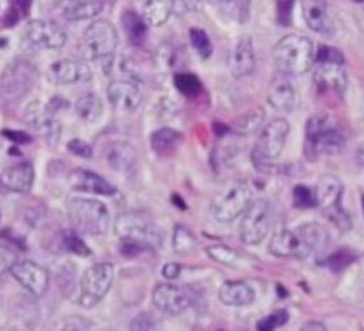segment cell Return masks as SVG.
Segmentation results:
<instances>
[{"instance_id":"1","label":"cell","mask_w":364,"mask_h":331,"mask_svg":"<svg viewBox=\"0 0 364 331\" xmlns=\"http://www.w3.org/2000/svg\"><path fill=\"white\" fill-rule=\"evenodd\" d=\"M115 234L121 239V252L127 258H137L162 245V233L152 219L139 211L121 214L115 224Z\"/></svg>"},{"instance_id":"2","label":"cell","mask_w":364,"mask_h":331,"mask_svg":"<svg viewBox=\"0 0 364 331\" xmlns=\"http://www.w3.org/2000/svg\"><path fill=\"white\" fill-rule=\"evenodd\" d=\"M346 147V136L340 125L328 115H315L306 126L307 156L337 155Z\"/></svg>"},{"instance_id":"3","label":"cell","mask_w":364,"mask_h":331,"mask_svg":"<svg viewBox=\"0 0 364 331\" xmlns=\"http://www.w3.org/2000/svg\"><path fill=\"white\" fill-rule=\"evenodd\" d=\"M274 60L282 73L288 75L306 74L315 62L312 41L299 35L282 37L274 47Z\"/></svg>"},{"instance_id":"4","label":"cell","mask_w":364,"mask_h":331,"mask_svg":"<svg viewBox=\"0 0 364 331\" xmlns=\"http://www.w3.org/2000/svg\"><path fill=\"white\" fill-rule=\"evenodd\" d=\"M68 217L77 233L103 236L109 230V210L99 200L74 197L68 202Z\"/></svg>"},{"instance_id":"5","label":"cell","mask_w":364,"mask_h":331,"mask_svg":"<svg viewBox=\"0 0 364 331\" xmlns=\"http://www.w3.org/2000/svg\"><path fill=\"white\" fill-rule=\"evenodd\" d=\"M118 45L115 26L106 19L92 22L77 45L78 56L84 62H93L112 55Z\"/></svg>"},{"instance_id":"6","label":"cell","mask_w":364,"mask_h":331,"mask_svg":"<svg viewBox=\"0 0 364 331\" xmlns=\"http://www.w3.org/2000/svg\"><path fill=\"white\" fill-rule=\"evenodd\" d=\"M251 197L252 193L247 183L238 180L229 181L214 196L210 205L211 215L219 223H232L244 214L252 202Z\"/></svg>"},{"instance_id":"7","label":"cell","mask_w":364,"mask_h":331,"mask_svg":"<svg viewBox=\"0 0 364 331\" xmlns=\"http://www.w3.org/2000/svg\"><path fill=\"white\" fill-rule=\"evenodd\" d=\"M289 130L291 125L287 119L277 118L260 133L252 151L254 165L259 170L266 171L272 166V162L281 155L282 149L285 147Z\"/></svg>"},{"instance_id":"8","label":"cell","mask_w":364,"mask_h":331,"mask_svg":"<svg viewBox=\"0 0 364 331\" xmlns=\"http://www.w3.org/2000/svg\"><path fill=\"white\" fill-rule=\"evenodd\" d=\"M114 282V266L107 261L91 266L81 278L80 304L84 308H93L109 292Z\"/></svg>"},{"instance_id":"9","label":"cell","mask_w":364,"mask_h":331,"mask_svg":"<svg viewBox=\"0 0 364 331\" xmlns=\"http://www.w3.org/2000/svg\"><path fill=\"white\" fill-rule=\"evenodd\" d=\"M270 204L263 199L250 202L242 214L240 224V236L248 245L260 244L270 230Z\"/></svg>"},{"instance_id":"10","label":"cell","mask_w":364,"mask_h":331,"mask_svg":"<svg viewBox=\"0 0 364 331\" xmlns=\"http://www.w3.org/2000/svg\"><path fill=\"white\" fill-rule=\"evenodd\" d=\"M152 303L162 313L176 316L185 313L195 303V293L189 288L161 283L154 289Z\"/></svg>"},{"instance_id":"11","label":"cell","mask_w":364,"mask_h":331,"mask_svg":"<svg viewBox=\"0 0 364 331\" xmlns=\"http://www.w3.org/2000/svg\"><path fill=\"white\" fill-rule=\"evenodd\" d=\"M11 276L19 285L35 297L46 295L50 283L48 273L33 260L16 261L10 270Z\"/></svg>"},{"instance_id":"12","label":"cell","mask_w":364,"mask_h":331,"mask_svg":"<svg viewBox=\"0 0 364 331\" xmlns=\"http://www.w3.org/2000/svg\"><path fill=\"white\" fill-rule=\"evenodd\" d=\"M26 37L32 45L43 50H59L68 41L66 32L58 23L43 19L28 23Z\"/></svg>"},{"instance_id":"13","label":"cell","mask_w":364,"mask_h":331,"mask_svg":"<svg viewBox=\"0 0 364 331\" xmlns=\"http://www.w3.org/2000/svg\"><path fill=\"white\" fill-rule=\"evenodd\" d=\"M267 100L274 110L281 112H291L297 107L299 94L294 84L291 82V75L282 72L274 75L269 85Z\"/></svg>"},{"instance_id":"14","label":"cell","mask_w":364,"mask_h":331,"mask_svg":"<svg viewBox=\"0 0 364 331\" xmlns=\"http://www.w3.org/2000/svg\"><path fill=\"white\" fill-rule=\"evenodd\" d=\"M36 80L35 67L25 62L17 60L6 69V72L1 75V89L9 96L18 97L26 92L31 85H33Z\"/></svg>"},{"instance_id":"15","label":"cell","mask_w":364,"mask_h":331,"mask_svg":"<svg viewBox=\"0 0 364 331\" xmlns=\"http://www.w3.org/2000/svg\"><path fill=\"white\" fill-rule=\"evenodd\" d=\"M270 254L277 258H310L311 252L297 229L281 230L269 242Z\"/></svg>"},{"instance_id":"16","label":"cell","mask_w":364,"mask_h":331,"mask_svg":"<svg viewBox=\"0 0 364 331\" xmlns=\"http://www.w3.org/2000/svg\"><path fill=\"white\" fill-rule=\"evenodd\" d=\"M92 77L91 69L85 62L62 59L53 63L47 70V78L55 85H73L87 82Z\"/></svg>"},{"instance_id":"17","label":"cell","mask_w":364,"mask_h":331,"mask_svg":"<svg viewBox=\"0 0 364 331\" xmlns=\"http://www.w3.org/2000/svg\"><path fill=\"white\" fill-rule=\"evenodd\" d=\"M318 66L314 72V81L322 93L344 94L348 84L344 63L316 62Z\"/></svg>"},{"instance_id":"18","label":"cell","mask_w":364,"mask_h":331,"mask_svg":"<svg viewBox=\"0 0 364 331\" xmlns=\"http://www.w3.org/2000/svg\"><path fill=\"white\" fill-rule=\"evenodd\" d=\"M107 96L112 107L119 111H134L143 102V91L139 84L128 80L109 82Z\"/></svg>"},{"instance_id":"19","label":"cell","mask_w":364,"mask_h":331,"mask_svg":"<svg viewBox=\"0 0 364 331\" xmlns=\"http://www.w3.org/2000/svg\"><path fill=\"white\" fill-rule=\"evenodd\" d=\"M69 183L74 190L90 193V195H99V196H112L117 193V189L112 184H109L106 178L93 173L91 170L85 168H75L70 173Z\"/></svg>"},{"instance_id":"20","label":"cell","mask_w":364,"mask_h":331,"mask_svg":"<svg viewBox=\"0 0 364 331\" xmlns=\"http://www.w3.org/2000/svg\"><path fill=\"white\" fill-rule=\"evenodd\" d=\"M303 17L309 28L325 37L334 35V23L326 0H301Z\"/></svg>"},{"instance_id":"21","label":"cell","mask_w":364,"mask_h":331,"mask_svg":"<svg viewBox=\"0 0 364 331\" xmlns=\"http://www.w3.org/2000/svg\"><path fill=\"white\" fill-rule=\"evenodd\" d=\"M344 193V185L334 175H323L314 189L315 204L325 214L341 207V197Z\"/></svg>"},{"instance_id":"22","label":"cell","mask_w":364,"mask_h":331,"mask_svg":"<svg viewBox=\"0 0 364 331\" xmlns=\"http://www.w3.org/2000/svg\"><path fill=\"white\" fill-rule=\"evenodd\" d=\"M35 183V168L29 162H22L6 168L0 174V184L14 193H28Z\"/></svg>"},{"instance_id":"23","label":"cell","mask_w":364,"mask_h":331,"mask_svg":"<svg viewBox=\"0 0 364 331\" xmlns=\"http://www.w3.org/2000/svg\"><path fill=\"white\" fill-rule=\"evenodd\" d=\"M229 67L236 78L248 77L255 72L256 56L251 38L244 37L237 43L229 59Z\"/></svg>"},{"instance_id":"24","label":"cell","mask_w":364,"mask_h":331,"mask_svg":"<svg viewBox=\"0 0 364 331\" xmlns=\"http://www.w3.org/2000/svg\"><path fill=\"white\" fill-rule=\"evenodd\" d=\"M219 300L229 307H247L255 301L254 289L242 281H228L219 288Z\"/></svg>"},{"instance_id":"25","label":"cell","mask_w":364,"mask_h":331,"mask_svg":"<svg viewBox=\"0 0 364 331\" xmlns=\"http://www.w3.org/2000/svg\"><path fill=\"white\" fill-rule=\"evenodd\" d=\"M107 163L117 173H128L137 162V151L130 143L115 141L107 149Z\"/></svg>"},{"instance_id":"26","label":"cell","mask_w":364,"mask_h":331,"mask_svg":"<svg viewBox=\"0 0 364 331\" xmlns=\"http://www.w3.org/2000/svg\"><path fill=\"white\" fill-rule=\"evenodd\" d=\"M299 233L306 241L309 249H310L311 256L315 255H322L328 248L330 244V234L325 226L316 222H310L304 223L297 227Z\"/></svg>"},{"instance_id":"27","label":"cell","mask_w":364,"mask_h":331,"mask_svg":"<svg viewBox=\"0 0 364 331\" xmlns=\"http://www.w3.org/2000/svg\"><path fill=\"white\" fill-rule=\"evenodd\" d=\"M183 136L178 130L171 128H162L151 134V148L159 156H166L173 153L181 146Z\"/></svg>"},{"instance_id":"28","label":"cell","mask_w":364,"mask_h":331,"mask_svg":"<svg viewBox=\"0 0 364 331\" xmlns=\"http://www.w3.org/2000/svg\"><path fill=\"white\" fill-rule=\"evenodd\" d=\"M122 28L128 37L129 43L133 45H143L148 33V23L136 11L128 10L122 14Z\"/></svg>"},{"instance_id":"29","label":"cell","mask_w":364,"mask_h":331,"mask_svg":"<svg viewBox=\"0 0 364 331\" xmlns=\"http://www.w3.org/2000/svg\"><path fill=\"white\" fill-rule=\"evenodd\" d=\"M173 14V0H146L141 17L149 26H162Z\"/></svg>"},{"instance_id":"30","label":"cell","mask_w":364,"mask_h":331,"mask_svg":"<svg viewBox=\"0 0 364 331\" xmlns=\"http://www.w3.org/2000/svg\"><path fill=\"white\" fill-rule=\"evenodd\" d=\"M103 102L95 93L81 94L75 102V112L85 122H97L103 115Z\"/></svg>"},{"instance_id":"31","label":"cell","mask_w":364,"mask_h":331,"mask_svg":"<svg viewBox=\"0 0 364 331\" xmlns=\"http://www.w3.org/2000/svg\"><path fill=\"white\" fill-rule=\"evenodd\" d=\"M222 14L238 23H245L250 19L252 0H210Z\"/></svg>"},{"instance_id":"32","label":"cell","mask_w":364,"mask_h":331,"mask_svg":"<svg viewBox=\"0 0 364 331\" xmlns=\"http://www.w3.org/2000/svg\"><path fill=\"white\" fill-rule=\"evenodd\" d=\"M103 10V3L100 0H82L75 1L63 10V17L70 21L95 18Z\"/></svg>"},{"instance_id":"33","label":"cell","mask_w":364,"mask_h":331,"mask_svg":"<svg viewBox=\"0 0 364 331\" xmlns=\"http://www.w3.org/2000/svg\"><path fill=\"white\" fill-rule=\"evenodd\" d=\"M263 121H264V111L262 109H254L241 115L240 118H237L233 128L238 134H252L260 128Z\"/></svg>"},{"instance_id":"34","label":"cell","mask_w":364,"mask_h":331,"mask_svg":"<svg viewBox=\"0 0 364 331\" xmlns=\"http://www.w3.org/2000/svg\"><path fill=\"white\" fill-rule=\"evenodd\" d=\"M195 248H196V237L193 236V233L182 224L176 226L174 234H173L174 252L178 255H185V254H191Z\"/></svg>"},{"instance_id":"35","label":"cell","mask_w":364,"mask_h":331,"mask_svg":"<svg viewBox=\"0 0 364 331\" xmlns=\"http://www.w3.org/2000/svg\"><path fill=\"white\" fill-rule=\"evenodd\" d=\"M174 85L186 97H195L201 92L200 80L191 73H180L174 77Z\"/></svg>"},{"instance_id":"36","label":"cell","mask_w":364,"mask_h":331,"mask_svg":"<svg viewBox=\"0 0 364 331\" xmlns=\"http://www.w3.org/2000/svg\"><path fill=\"white\" fill-rule=\"evenodd\" d=\"M189 40H191V44L192 47L196 50V53L207 59L210 58L213 54V43L210 40L208 35L199 28H192L189 31Z\"/></svg>"},{"instance_id":"37","label":"cell","mask_w":364,"mask_h":331,"mask_svg":"<svg viewBox=\"0 0 364 331\" xmlns=\"http://www.w3.org/2000/svg\"><path fill=\"white\" fill-rule=\"evenodd\" d=\"M207 255L213 260L218 261L223 266H235L238 261V254L235 249L226 246V245H211L205 249Z\"/></svg>"},{"instance_id":"38","label":"cell","mask_w":364,"mask_h":331,"mask_svg":"<svg viewBox=\"0 0 364 331\" xmlns=\"http://www.w3.org/2000/svg\"><path fill=\"white\" fill-rule=\"evenodd\" d=\"M63 246H65L69 252H72V254L77 255V256H81V258L91 256V248H90V246L82 241V239L77 234L75 230L65 233Z\"/></svg>"},{"instance_id":"39","label":"cell","mask_w":364,"mask_h":331,"mask_svg":"<svg viewBox=\"0 0 364 331\" xmlns=\"http://www.w3.org/2000/svg\"><path fill=\"white\" fill-rule=\"evenodd\" d=\"M355 254L349 249H338L336 252H333L328 256L326 263L328 267L333 273H341L344 271L349 264H352L355 261Z\"/></svg>"},{"instance_id":"40","label":"cell","mask_w":364,"mask_h":331,"mask_svg":"<svg viewBox=\"0 0 364 331\" xmlns=\"http://www.w3.org/2000/svg\"><path fill=\"white\" fill-rule=\"evenodd\" d=\"M289 320V313L287 311H277L272 313L257 322V330L259 331H272L275 330L277 327H281L287 325Z\"/></svg>"},{"instance_id":"41","label":"cell","mask_w":364,"mask_h":331,"mask_svg":"<svg viewBox=\"0 0 364 331\" xmlns=\"http://www.w3.org/2000/svg\"><path fill=\"white\" fill-rule=\"evenodd\" d=\"M293 202L299 208H312L316 207L314 190L307 185H297L293 189Z\"/></svg>"},{"instance_id":"42","label":"cell","mask_w":364,"mask_h":331,"mask_svg":"<svg viewBox=\"0 0 364 331\" xmlns=\"http://www.w3.org/2000/svg\"><path fill=\"white\" fill-rule=\"evenodd\" d=\"M16 261H17L16 254L10 248L0 245V285L4 283L6 278L10 274V270Z\"/></svg>"},{"instance_id":"43","label":"cell","mask_w":364,"mask_h":331,"mask_svg":"<svg viewBox=\"0 0 364 331\" xmlns=\"http://www.w3.org/2000/svg\"><path fill=\"white\" fill-rule=\"evenodd\" d=\"M315 62H333V63H344V55L337 48L323 45L318 50V54L315 55Z\"/></svg>"},{"instance_id":"44","label":"cell","mask_w":364,"mask_h":331,"mask_svg":"<svg viewBox=\"0 0 364 331\" xmlns=\"http://www.w3.org/2000/svg\"><path fill=\"white\" fill-rule=\"evenodd\" d=\"M68 149L75 155V156H80V158H84V159H90L92 158V147L84 140H80V139H74L70 140L69 144H68Z\"/></svg>"},{"instance_id":"45","label":"cell","mask_w":364,"mask_h":331,"mask_svg":"<svg viewBox=\"0 0 364 331\" xmlns=\"http://www.w3.org/2000/svg\"><path fill=\"white\" fill-rule=\"evenodd\" d=\"M201 0H173V13L177 16H185L193 13L200 7Z\"/></svg>"},{"instance_id":"46","label":"cell","mask_w":364,"mask_h":331,"mask_svg":"<svg viewBox=\"0 0 364 331\" xmlns=\"http://www.w3.org/2000/svg\"><path fill=\"white\" fill-rule=\"evenodd\" d=\"M32 6V0H11V17L13 23H16L19 18L28 16L29 9Z\"/></svg>"},{"instance_id":"47","label":"cell","mask_w":364,"mask_h":331,"mask_svg":"<svg viewBox=\"0 0 364 331\" xmlns=\"http://www.w3.org/2000/svg\"><path fill=\"white\" fill-rule=\"evenodd\" d=\"M291 9H293V1L291 0H279L278 1L277 17H278V21L282 25H289L291 17Z\"/></svg>"},{"instance_id":"48","label":"cell","mask_w":364,"mask_h":331,"mask_svg":"<svg viewBox=\"0 0 364 331\" xmlns=\"http://www.w3.org/2000/svg\"><path fill=\"white\" fill-rule=\"evenodd\" d=\"M130 330H155V323L148 315H139L130 322Z\"/></svg>"},{"instance_id":"49","label":"cell","mask_w":364,"mask_h":331,"mask_svg":"<svg viewBox=\"0 0 364 331\" xmlns=\"http://www.w3.org/2000/svg\"><path fill=\"white\" fill-rule=\"evenodd\" d=\"M3 136L16 144H29L32 141V137L28 133L18 130H3Z\"/></svg>"},{"instance_id":"50","label":"cell","mask_w":364,"mask_h":331,"mask_svg":"<svg viewBox=\"0 0 364 331\" xmlns=\"http://www.w3.org/2000/svg\"><path fill=\"white\" fill-rule=\"evenodd\" d=\"M180 273H181V267L177 263H167L162 268V274L167 279H176V278H178Z\"/></svg>"},{"instance_id":"51","label":"cell","mask_w":364,"mask_h":331,"mask_svg":"<svg viewBox=\"0 0 364 331\" xmlns=\"http://www.w3.org/2000/svg\"><path fill=\"white\" fill-rule=\"evenodd\" d=\"M303 331H325L326 330V327L322 325V323H319V322H309L307 325H304L303 326Z\"/></svg>"},{"instance_id":"52","label":"cell","mask_w":364,"mask_h":331,"mask_svg":"<svg viewBox=\"0 0 364 331\" xmlns=\"http://www.w3.org/2000/svg\"><path fill=\"white\" fill-rule=\"evenodd\" d=\"M356 162L364 168V143L356 151Z\"/></svg>"},{"instance_id":"53","label":"cell","mask_w":364,"mask_h":331,"mask_svg":"<svg viewBox=\"0 0 364 331\" xmlns=\"http://www.w3.org/2000/svg\"><path fill=\"white\" fill-rule=\"evenodd\" d=\"M173 202H176L177 205H180V208H181V210H186V204L182 202L180 196H173Z\"/></svg>"},{"instance_id":"54","label":"cell","mask_w":364,"mask_h":331,"mask_svg":"<svg viewBox=\"0 0 364 331\" xmlns=\"http://www.w3.org/2000/svg\"><path fill=\"white\" fill-rule=\"evenodd\" d=\"M6 7H7V0H0V16L4 13Z\"/></svg>"},{"instance_id":"55","label":"cell","mask_w":364,"mask_h":331,"mask_svg":"<svg viewBox=\"0 0 364 331\" xmlns=\"http://www.w3.org/2000/svg\"><path fill=\"white\" fill-rule=\"evenodd\" d=\"M0 218H1V214H0Z\"/></svg>"}]
</instances>
